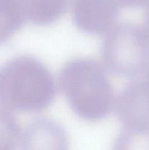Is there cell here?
<instances>
[{
    "mask_svg": "<svg viewBox=\"0 0 149 150\" xmlns=\"http://www.w3.org/2000/svg\"><path fill=\"white\" fill-rule=\"evenodd\" d=\"M145 7L146 10L144 16V26L143 27L149 38V2L148 3L147 5H145Z\"/></svg>",
    "mask_w": 149,
    "mask_h": 150,
    "instance_id": "obj_12",
    "label": "cell"
},
{
    "mask_svg": "<svg viewBox=\"0 0 149 150\" xmlns=\"http://www.w3.org/2000/svg\"><path fill=\"white\" fill-rule=\"evenodd\" d=\"M102 63L108 72L135 78L149 66V38L143 27L130 22L117 23L105 34Z\"/></svg>",
    "mask_w": 149,
    "mask_h": 150,
    "instance_id": "obj_3",
    "label": "cell"
},
{
    "mask_svg": "<svg viewBox=\"0 0 149 150\" xmlns=\"http://www.w3.org/2000/svg\"><path fill=\"white\" fill-rule=\"evenodd\" d=\"M28 20L25 0H0V45L11 39Z\"/></svg>",
    "mask_w": 149,
    "mask_h": 150,
    "instance_id": "obj_7",
    "label": "cell"
},
{
    "mask_svg": "<svg viewBox=\"0 0 149 150\" xmlns=\"http://www.w3.org/2000/svg\"><path fill=\"white\" fill-rule=\"evenodd\" d=\"M108 73L102 63L89 57L72 58L63 65L58 85L80 118L98 121L114 110L116 96Z\"/></svg>",
    "mask_w": 149,
    "mask_h": 150,
    "instance_id": "obj_1",
    "label": "cell"
},
{
    "mask_svg": "<svg viewBox=\"0 0 149 150\" xmlns=\"http://www.w3.org/2000/svg\"><path fill=\"white\" fill-rule=\"evenodd\" d=\"M114 145L117 149L149 150V127H122Z\"/></svg>",
    "mask_w": 149,
    "mask_h": 150,
    "instance_id": "obj_10",
    "label": "cell"
},
{
    "mask_svg": "<svg viewBox=\"0 0 149 150\" xmlns=\"http://www.w3.org/2000/svg\"><path fill=\"white\" fill-rule=\"evenodd\" d=\"M149 0H124L126 7H141L147 5Z\"/></svg>",
    "mask_w": 149,
    "mask_h": 150,
    "instance_id": "obj_11",
    "label": "cell"
},
{
    "mask_svg": "<svg viewBox=\"0 0 149 150\" xmlns=\"http://www.w3.org/2000/svg\"><path fill=\"white\" fill-rule=\"evenodd\" d=\"M56 92L51 71L36 57L18 56L0 70V102L10 111H42L52 103Z\"/></svg>",
    "mask_w": 149,
    "mask_h": 150,
    "instance_id": "obj_2",
    "label": "cell"
},
{
    "mask_svg": "<svg viewBox=\"0 0 149 150\" xmlns=\"http://www.w3.org/2000/svg\"><path fill=\"white\" fill-rule=\"evenodd\" d=\"M23 127L10 110L0 108V150L20 149Z\"/></svg>",
    "mask_w": 149,
    "mask_h": 150,
    "instance_id": "obj_9",
    "label": "cell"
},
{
    "mask_svg": "<svg viewBox=\"0 0 149 150\" xmlns=\"http://www.w3.org/2000/svg\"><path fill=\"white\" fill-rule=\"evenodd\" d=\"M124 0H72V12L75 26L83 32L105 35L118 21Z\"/></svg>",
    "mask_w": 149,
    "mask_h": 150,
    "instance_id": "obj_4",
    "label": "cell"
},
{
    "mask_svg": "<svg viewBox=\"0 0 149 150\" xmlns=\"http://www.w3.org/2000/svg\"><path fill=\"white\" fill-rule=\"evenodd\" d=\"M70 0H25L29 20L45 26L56 21L65 13Z\"/></svg>",
    "mask_w": 149,
    "mask_h": 150,
    "instance_id": "obj_8",
    "label": "cell"
},
{
    "mask_svg": "<svg viewBox=\"0 0 149 150\" xmlns=\"http://www.w3.org/2000/svg\"><path fill=\"white\" fill-rule=\"evenodd\" d=\"M114 110L122 127H149V66L115 98Z\"/></svg>",
    "mask_w": 149,
    "mask_h": 150,
    "instance_id": "obj_5",
    "label": "cell"
},
{
    "mask_svg": "<svg viewBox=\"0 0 149 150\" xmlns=\"http://www.w3.org/2000/svg\"><path fill=\"white\" fill-rule=\"evenodd\" d=\"M68 144L64 128L50 119H37L23 127L20 149H65Z\"/></svg>",
    "mask_w": 149,
    "mask_h": 150,
    "instance_id": "obj_6",
    "label": "cell"
}]
</instances>
